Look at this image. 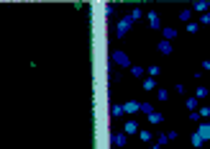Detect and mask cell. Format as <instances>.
Listing matches in <instances>:
<instances>
[{"label":"cell","mask_w":210,"mask_h":149,"mask_svg":"<svg viewBox=\"0 0 210 149\" xmlns=\"http://www.w3.org/2000/svg\"><path fill=\"white\" fill-rule=\"evenodd\" d=\"M143 88L151 90V88H154V80H151V77H149V80H143Z\"/></svg>","instance_id":"4fadbf2b"},{"label":"cell","mask_w":210,"mask_h":149,"mask_svg":"<svg viewBox=\"0 0 210 149\" xmlns=\"http://www.w3.org/2000/svg\"><path fill=\"white\" fill-rule=\"evenodd\" d=\"M110 113H113L115 118H118V116H123V105H113V111H110Z\"/></svg>","instance_id":"ba28073f"},{"label":"cell","mask_w":210,"mask_h":149,"mask_svg":"<svg viewBox=\"0 0 210 149\" xmlns=\"http://www.w3.org/2000/svg\"><path fill=\"white\" fill-rule=\"evenodd\" d=\"M208 8H210V3H205V0H202V3H195V10H197V13L208 10Z\"/></svg>","instance_id":"52a82bcc"},{"label":"cell","mask_w":210,"mask_h":149,"mask_svg":"<svg viewBox=\"0 0 210 149\" xmlns=\"http://www.w3.org/2000/svg\"><path fill=\"white\" fill-rule=\"evenodd\" d=\"M113 141H115L118 147H123V141H126V136H123V134H118V136H113Z\"/></svg>","instance_id":"30bf717a"},{"label":"cell","mask_w":210,"mask_h":149,"mask_svg":"<svg viewBox=\"0 0 210 149\" xmlns=\"http://www.w3.org/2000/svg\"><path fill=\"white\" fill-rule=\"evenodd\" d=\"M202 23H210V13H208V16H202Z\"/></svg>","instance_id":"2e32d148"},{"label":"cell","mask_w":210,"mask_h":149,"mask_svg":"<svg viewBox=\"0 0 210 149\" xmlns=\"http://www.w3.org/2000/svg\"><path fill=\"white\" fill-rule=\"evenodd\" d=\"M128 28H131V18H126V21H120V23H118V31H115V33H118V36H123V33H126Z\"/></svg>","instance_id":"7a4b0ae2"},{"label":"cell","mask_w":210,"mask_h":149,"mask_svg":"<svg viewBox=\"0 0 210 149\" xmlns=\"http://www.w3.org/2000/svg\"><path fill=\"white\" fill-rule=\"evenodd\" d=\"M113 62H118V65H128V57L123 52H113Z\"/></svg>","instance_id":"3957f363"},{"label":"cell","mask_w":210,"mask_h":149,"mask_svg":"<svg viewBox=\"0 0 210 149\" xmlns=\"http://www.w3.org/2000/svg\"><path fill=\"white\" fill-rule=\"evenodd\" d=\"M139 108H141V105L131 100V103H126V105H123V113H136V111H139Z\"/></svg>","instance_id":"277c9868"},{"label":"cell","mask_w":210,"mask_h":149,"mask_svg":"<svg viewBox=\"0 0 210 149\" xmlns=\"http://www.w3.org/2000/svg\"><path fill=\"white\" fill-rule=\"evenodd\" d=\"M197 136L205 141V139H210V124H202L200 129H197Z\"/></svg>","instance_id":"6da1fadb"},{"label":"cell","mask_w":210,"mask_h":149,"mask_svg":"<svg viewBox=\"0 0 210 149\" xmlns=\"http://www.w3.org/2000/svg\"><path fill=\"white\" fill-rule=\"evenodd\" d=\"M159 52H162V54H169L172 52V44H169V41H162V44H159Z\"/></svg>","instance_id":"5b68a950"},{"label":"cell","mask_w":210,"mask_h":149,"mask_svg":"<svg viewBox=\"0 0 210 149\" xmlns=\"http://www.w3.org/2000/svg\"><path fill=\"white\" fill-rule=\"evenodd\" d=\"M149 21H151V26H154V28L159 26V18H156V13H149Z\"/></svg>","instance_id":"9c48e42d"},{"label":"cell","mask_w":210,"mask_h":149,"mask_svg":"<svg viewBox=\"0 0 210 149\" xmlns=\"http://www.w3.org/2000/svg\"><path fill=\"white\" fill-rule=\"evenodd\" d=\"M149 118H151L154 124H159V121H162V116H159V113H149Z\"/></svg>","instance_id":"7c38bea8"},{"label":"cell","mask_w":210,"mask_h":149,"mask_svg":"<svg viewBox=\"0 0 210 149\" xmlns=\"http://www.w3.org/2000/svg\"><path fill=\"white\" fill-rule=\"evenodd\" d=\"M174 33H177L174 28H166V31H164V36H166V41H169V39H174Z\"/></svg>","instance_id":"8fae6325"},{"label":"cell","mask_w":210,"mask_h":149,"mask_svg":"<svg viewBox=\"0 0 210 149\" xmlns=\"http://www.w3.org/2000/svg\"><path fill=\"white\" fill-rule=\"evenodd\" d=\"M123 131H126V134H136V131H139V126H136L133 121H128V124H126V129H123Z\"/></svg>","instance_id":"8992f818"},{"label":"cell","mask_w":210,"mask_h":149,"mask_svg":"<svg viewBox=\"0 0 210 149\" xmlns=\"http://www.w3.org/2000/svg\"><path fill=\"white\" fill-rule=\"evenodd\" d=\"M128 18H131V21H136V18H141V10L136 8V10H133V13H131V16H128Z\"/></svg>","instance_id":"9a60e30c"},{"label":"cell","mask_w":210,"mask_h":149,"mask_svg":"<svg viewBox=\"0 0 210 149\" xmlns=\"http://www.w3.org/2000/svg\"><path fill=\"white\" fill-rule=\"evenodd\" d=\"M192 144H195V147H200V144H202V139L197 136V134H192Z\"/></svg>","instance_id":"5bb4252c"}]
</instances>
